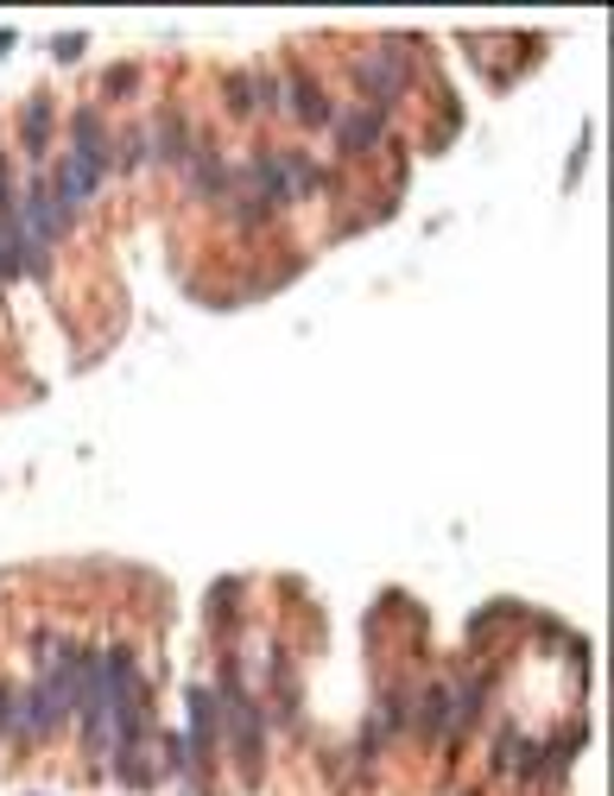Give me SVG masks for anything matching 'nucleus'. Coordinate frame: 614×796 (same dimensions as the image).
Masks as SVG:
<instances>
[{"instance_id": "nucleus-8", "label": "nucleus", "mask_w": 614, "mask_h": 796, "mask_svg": "<svg viewBox=\"0 0 614 796\" xmlns=\"http://www.w3.org/2000/svg\"><path fill=\"white\" fill-rule=\"evenodd\" d=\"M0 51H13V32H7V26H0Z\"/></svg>"}, {"instance_id": "nucleus-6", "label": "nucleus", "mask_w": 614, "mask_h": 796, "mask_svg": "<svg viewBox=\"0 0 614 796\" xmlns=\"http://www.w3.org/2000/svg\"><path fill=\"white\" fill-rule=\"evenodd\" d=\"M292 108H298V115H305L310 127H323V120H330V102H323V95H317L310 83H298V88H292Z\"/></svg>"}, {"instance_id": "nucleus-1", "label": "nucleus", "mask_w": 614, "mask_h": 796, "mask_svg": "<svg viewBox=\"0 0 614 796\" xmlns=\"http://www.w3.org/2000/svg\"><path fill=\"white\" fill-rule=\"evenodd\" d=\"M253 177H260V190H267V203H298V197H310L323 177H317V165H310L305 152H267L260 165H253Z\"/></svg>"}, {"instance_id": "nucleus-5", "label": "nucleus", "mask_w": 614, "mask_h": 796, "mask_svg": "<svg viewBox=\"0 0 614 796\" xmlns=\"http://www.w3.org/2000/svg\"><path fill=\"white\" fill-rule=\"evenodd\" d=\"M70 152H83V158H95V165H108V127H102V115L95 108H83V115L70 120Z\"/></svg>"}, {"instance_id": "nucleus-2", "label": "nucleus", "mask_w": 614, "mask_h": 796, "mask_svg": "<svg viewBox=\"0 0 614 796\" xmlns=\"http://www.w3.org/2000/svg\"><path fill=\"white\" fill-rule=\"evenodd\" d=\"M355 76H362V88H368L374 102H393V95H405L412 88V63L387 45V51H368V58H355Z\"/></svg>"}, {"instance_id": "nucleus-3", "label": "nucleus", "mask_w": 614, "mask_h": 796, "mask_svg": "<svg viewBox=\"0 0 614 796\" xmlns=\"http://www.w3.org/2000/svg\"><path fill=\"white\" fill-rule=\"evenodd\" d=\"M108 177V165H95V158H83V152H63V165H58V177H51V190H58L63 203L76 209V203H90L95 197V183Z\"/></svg>"}, {"instance_id": "nucleus-4", "label": "nucleus", "mask_w": 614, "mask_h": 796, "mask_svg": "<svg viewBox=\"0 0 614 796\" xmlns=\"http://www.w3.org/2000/svg\"><path fill=\"white\" fill-rule=\"evenodd\" d=\"M380 133H387L380 108H349V115H336V146L342 152H374Z\"/></svg>"}, {"instance_id": "nucleus-7", "label": "nucleus", "mask_w": 614, "mask_h": 796, "mask_svg": "<svg viewBox=\"0 0 614 796\" xmlns=\"http://www.w3.org/2000/svg\"><path fill=\"white\" fill-rule=\"evenodd\" d=\"M45 133H51V102H38V95H32V102H26V146L38 152V146H45Z\"/></svg>"}]
</instances>
